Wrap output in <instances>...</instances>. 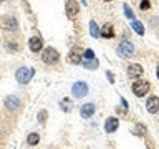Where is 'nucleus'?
Wrapping results in <instances>:
<instances>
[{
  "instance_id": "19",
  "label": "nucleus",
  "mask_w": 159,
  "mask_h": 149,
  "mask_svg": "<svg viewBox=\"0 0 159 149\" xmlns=\"http://www.w3.org/2000/svg\"><path fill=\"white\" fill-rule=\"evenodd\" d=\"M83 66L84 68H88V70H96L98 68V60H88V61H84L83 63Z\"/></svg>"
},
{
  "instance_id": "2",
  "label": "nucleus",
  "mask_w": 159,
  "mask_h": 149,
  "mask_svg": "<svg viewBox=\"0 0 159 149\" xmlns=\"http://www.w3.org/2000/svg\"><path fill=\"white\" fill-rule=\"evenodd\" d=\"M58 58H60V53L53 47H47V48L43 50V53H42V60H43L45 63H48V65L57 63Z\"/></svg>"
},
{
  "instance_id": "13",
  "label": "nucleus",
  "mask_w": 159,
  "mask_h": 149,
  "mask_svg": "<svg viewBox=\"0 0 159 149\" xmlns=\"http://www.w3.org/2000/svg\"><path fill=\"white\" fill-rule=\"evenodd\" d=\"M119 126V121L116 118H108L106 123H104V129H106V133H114Z\"/></svg>"
},
{
  "instance_id": "9",
  "label": "nucleus",
  "mask_w": 159,
  "mask_h": 149,
  "mask_svg": "<svg viewBox=\"0 0 159 149\" xmlns=\"http://www.w3.org/2000/svg\"><path fill=\"white\" fill-rule=\"evenodd\" d=\"M143 71H144V70H143V66L139 63H133V65H129V66H128V74L131 78H139L143 74Z\"/></svg>"
},
{
  "instance_id": "24",
  "label": "nucleus",
  "mask_w": 159,
  "mask_h": 149,
  "mask_svg": "<svg viewBox=\"0 0 159 149\" xmlns=\"http://www.w3.org/2000/svg\"><path fill=\"white\" fill-rule=\"evenodd\" d=\"M45 118H47V111H42L38 114V121H42V123H45Z\"/></svg>"
},
{
  "instance_id": "3",
  "label": "nucleus",
  "mask_w": 159,
  "mask_h": 149,
  "mask_svg": "<svg viewBox=\"0 0 159 149\" xmlns=\"http://www.w3.org/2000/svg\"><path fill=\"white\" fill-rule=\"evenodd\" d=\"M116 52H118V55H119L121 58H128V56H131V55L134 53V47H133L131 42L124 40V42H121V43L118 45Z\"/></svg>"
},
{
  "instance_id": "11",
  "label": "nucleus",
  "mask_w": 159,
  "mask_h": 149,
  "mask_svg": "<svg viewBox=\"0 0 159 149\" xmlns=\"http://www.w3.org/2000/svg\"><path fill=\"white\" fill-rule=\"evenodd\" d=\"M28 47L32 52H40V50L43 48V40L40 37H32L28 40Z\"/></svg>"
},
{
  "instance_id": "22",
  "label": "nucleus",
  "mask_w": 159,
  "mask_h": 149,
  "mask_svg": "<svg viewBox=\"0 0 159 149\" xmlns=\"http://www.w3.org/2000/svg\"><path fill=\"white\" fill-rule=\"evenodd\" d=\"M83 55H84V58H86V60H93V58H94V52H93V50H89V48L84 50Z\"/></svg>"
},
{
  "instance_id": "20",
  "label": "nucleus",
  "mask_w": 159,
  "mask_h": 149,
  "mask_svg": "<svg viewBox=\"0 0 159 149\" xmlns=\"http://www.w3.org/2000/svg\"><path fill=\"white\" fill-rule=\"evenodd\" d=\"M123 10H124V15H126L129 20H134V12L131 10V7H129L128 3H124V5H123Z\"/></svg>"
},
{
  "instance_id": "14",
  "label": "nucleus",
  "mask_w": 159,
  "mask_h": 149,
  "mask_svg": "<svg viewBox=\"0 0 159 149\" xmlns=\"http://www.w3.org/2000/svg\"><path fill=\"white\" fill-rule=\"evenodd\" d=\"M3 28L8 30V32H15V30L18 28V22L13 17H8V18L3 20Z\"/></svg>"
},
{
  "instance_id": "28",
  "label": "nucleus",
  "mask_w": 159,
  "mask_h": 149,
  "mask_svg": "<svg viewBox=\"0 0 159 149\" xmlns=\"http://www.w3.org/2000/svg\"><path fill=\"white\" fill-rule=\"evenodd\" d=\"M0 2H3V0H0Z\"/></svg>"
},
{
  "instance_id": "23",
  "label": "nucleus",
  "mask_w": 159,
  "mask_h": 149,
  "mask_svg": "<svg viewBox=\"0 0 159 149\" xmlns=\"http://www.w3.org/2000/svg\"><path fill=\"white\" fill-rule=\"evenodd\" d=\"M151 7V3H149V0H141V10H148Z\"/></svg>"
},
{
  "instance_id": "12",
  "label": "nucleus",
  "mask_w": 159,
  "mask_h": 149,
  "mask_svg": "<svg viewBox=\"0 0 159 149\" xmlns=\"http://www.w3.org/2000/svg\"><path fill=\"white\" fill-rule=\"evenodd\" d=\"M99 37H104V38H113L114 37V28L111 23H106L103 25L101 30H99Z\"/></svg>"
},
{
  "instance_id": "5",
  "label": "nucleus",
  "mask_w": 159,
  "mask_h": 149,
  "mask_svg": "<svg viewBox=\"0 0 159 149\" xmlns=\"http://www.w3.org/2000/svg\"><path fill=\"white\" fill-rule=\"evenodd\" d=\"M149 91V83L148 81H143V79H138V81L133 83V93L136 94V96H144Z\"/></svg>"
},
{
  "instance_id": "15",
  "label": "nucleus",
  "mask_w": 159,
  "mask_h": 149,
  "mask_svg": "<svg viewBox=\"0 0 159 149\" xmlns=\"http://www.w3.org/2000/svg\"><path fill=\"white\" fill-rule=\"evenodd\" d=\"M131 27H133V30L138 35H144V25L141 22H138V20H131Z\"/></svg>"
},
{
  "instance_id": "16",
  "label": "nucleus",
  "mask_w": 159,
  "mask_h": 149,
  "mask_svg": "<svg viewBox=\"0 0 159 149\" xmlns=\"http://www.w3.org/2000/svg\"><path fill=\"white\" fill-rule=\"evenodd\" d=\"M27 142L30 144V146L38 144V142H40V134H38V133H30L28 138H27Z\"/></svg>"
},
{
  "instance_id": "25",
  "label": "nucleus",
  "mask_w": 159,
  "mask_h": 149,
  "mask_svg": "<svg viewBox=\"0 0 159 149\" xmlns=\"http://www.w3.org/2000/svg\"><path fill=\"white\" fill-rule=\"evenodd\" d=\"M108 78H109V83H114V79H113V78H114V76H113V73H109V71H108Z\"/></svg>"
},
{
  "instance_id": "1",
  "label": "nucleus",
  "mask_w": 159,
  "mask_h": 149,
  "mask_svg": "<svg viewBox=\"0 0 159 149\" xmlns=\"http://www.w3.org/2000/svg\"><path fill=\"white\" fill-rule=\"evenodd\" d=\"M33 74H35V70L27 68V66H22V68H18L17 71H15V78H17V81L20 84H27L30 79H32Z\"/></svg>"
},
{
  "instance_id": "8",
  "label": "nucleus",
  "mask_w": 159,
  "mask_h": 149,
  "mask_svg": "<svg viewBox=\"0 0 159 149\" xmlns=\"http://www.w3.org/2000/svg\"><path fill=\"white\" fill-rule=\"evenodd\" d=\"M146 109L151 114H156L159 111V98L157 96H151L148 99V103H146Z\"/></svg>"
},
{
  "instance_id": "21",
  "label": "nucleus",
  "mask_w": 159,
  "mask_h": 149,
  "mask_svg": "<svg viewBox=\"0 0 159 149\" xmlns=\"http://www.w3.org/2000/svg\"><path fill=\"white\" fill-rule=\"evenodd\" d=\"M61 109L63 111H71V103H70V99H63L61 101Z\"/></svg>"
},
{
  "instance_id": "7",
  "label": "nucleus",
  "mask_w": 159,
  "mask_h": 149,
  "mask_svg": "<svg viewBox=\"0 0 159 149\" xmlns=\"http://www.w3.org/2000/svg\"><path fill=\"white\" fill-rule=\"evenodd\" d=\"M94 111H96V108H94V104L93 103H86V104H83L81 109H80V114H81V118H91Z\"/></svg>"
},
{
  "instance_id": "26",
  "label": "nucleus",
  "mask_w": 159,
  "mask_h": 149,
  "mask_svg": "<svg viewBox=\"0 0 159 149\" xmlns=\"http://www.w3.org/2000/svg\"><path fill=\"white\" fill-rule=\"evenodd\" d=\"M156 73H157V78H159V65H157V71Z\"/></svg>"
},
{
  "instance_id": "27",
  "label": "nucleus",
  "mask_w": 159,
  "mask_h": 149,
  "mask_svg": "<svg viewBox=\"0 0 159 149\" xmlns=\"http://www.w3.org/2000/svg\"><path fill=\"white\" fill-rule=\"evenodd\" d=\"M104 2H111V0H104Z\"/></svg>"
},
{
  "instance_id": "18",
  "label": "nucleus",
  "mask_w": 159,
  "mask_h": 149,
  "mask_svg": "<svg viewBox=\"0 0 159 149\" xmlns=\"http://www.w3.org/2000/svg\"><path fill=\"white\" fill-rule=\"evenodd\" d=\"M89 33H91L94 38L99 37V28H98V25H96V22H94V20H91V22H89Z\"/></svg>"
},
{
  "instance_id": "4",
  "label": "nucleus",
  "mask_w": 159,
  "mask_h": 149,
  "mask_svg": "<svg viewBox=\"0 0 159 149\" xmlns=\"http://www.w3.org/2000/svg\"><path fill=\"white\" fill-rule=\"evenodd\" d=\"M71 93L75 98H84L88 94V84L84 81H76L71 86Z\"/></svg>"
},
{
  "instance_id": "6",
  "label": "nucleus",
  "mask_w": 159,
  "mask_h": 149,
  "mask_svg": "<svg viewBox=\"0 0 159 149\" xmlns=\"http://www.w3.org/2000/svg\"><path fill=\"white\" fill-rule=\"evenodd\" d=\"M65 8H66V15H68L70 18H75L80 13V5H78L76 0H68L66 7H65Z\"/></svg>"
},
{
  "instance_id": "10",
  "label": "nucleus",
  "mask_w": 159,
  "mask_h": 149,
  "mask_svg": "<svg viewBox=\"0 0 159 149\" xmlns=\"http://www.w3.org/2000/svg\"><path fill=\"white\" fill-rule=\"evenodd\" d=\"M3 104L7 106V109H17L20 106V98L18 96H13V94H10V96L5 98Z\"/></svg>"
},
{
  "instance_id": "17",
  "label": "nucleus",
  "mask_w": 159,
  "mask_h": 149,
  "mask_svg": "<svg viewBox=\"0 0 159 149\" xmlns=\"http://www.w3.org/2000/svg\"><path fill=\"white\" fill-rule=\"evenodd\" d=\"M70 61L75 63V65H78L80 61H81V53H80L78 50H73V52L70 53Z\"/></svg>"
}]
</instances>
